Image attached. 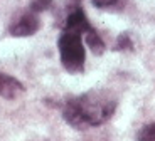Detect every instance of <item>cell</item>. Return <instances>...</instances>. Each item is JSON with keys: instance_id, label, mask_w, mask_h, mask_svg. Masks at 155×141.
I'll return each mask as SVG.
<instances>
[{"instance_id": "1", "label": "cell", "mask_w": 155, "mask_h": 141, "mask_svg": "<svg viewBox=\"0 0 155 141\" xmlns=\"http://www.w3.org/2000/svg\"><path fill=\"white\" fill-rule=\"evenodd\" d=\"M116 109V99L108 91L93 89L74 96L62 106V118L76 130H88L105 124Z\"/></svg>"}, {"instance_id": "2", "label": "cell", "mask_w": 155, "mask_h": 141, "mask_svg": "<svg viewBox=\"0 0 155 141\" xmlns=\"http://www.w3.org/2000/svg\"><path fill=\"white\" fill-rule=\"evenodd\" d=\"M61 62L68 72L79 74L84 71V59L86 50L83 44V37L79 34H71V32H62L58 42Z\"/></svg>"}, {"instance_id": "3", "label": "cell", "mask_w": 155, "mask_h": 141, "mask_svg": "<svg viewBox=\"0 0 155 141\" xmlns=\"http://www.w3.org/2000/svg\"><path fill=\"white\" fill-rule=\"evenodd\" d=\"M39 29H41V20H39L37 14L29 10L20 14L8 25V34L12 37H29V35H34Z\"/></svg>"}, {"instance_id": "4", "label": "cell", "mask_w": 155, "mask_h": 141, "mask_svg": "<svg viewBox=\"0 0 155 141\" xmlns=\"http://www.w3.org/2000/svg\"><path fill=\"white\" fill-rule=\"evenodd\" d=\"M93 27L89 25L88 19H86L84 12L79 8V5L73 8L69 15H68L66 22H64V32H71V34H79L81 37H84L86 32H89Z\"/></svg>"}, {"instance_id": "5", "label": "cell", "mask_w": 155, "mask_h": 141, "mask_svg": "<svg viewBox=\"0 0 155 141\" xmlns=\"http://www.w3.org/2000/svg\"><path fill=\"white\" fill-rule=\"evenodd\" d=\"M25 88L19 79H15L10 74L0 72V96L5 99H15L20 94H24Z\"/></svg>"}, {"instance_id": "6", "label": "cell", "mask_w": 155, "mask_h": 141, "mask_svg": "<svg viewBox=\"0 0 155 141\" xmlns=\"http://www.w3.org/2000/svg\"><path fill=\"white\" fill-rule=\"evenodd\" d=\"M84 44H86V47H89L91 52L96 54V56L105 52V42H103V39L100 37V34H98L94 29H91L89 32L84 34Z\"/></svg>"}, {"instance_id": "7", "label": "cell", "mask_w": 155, "mask_h": 141, "mask_svg": "<svg viewBox=\"0 0 155 141\" xmlns=\"http://www.w3.org/2000/svg\"><path fill=\"white\" fill-rule=\"evenodd\" d=\"M137 141H155V123L143 126L138 133Z\"/></svg>"}, {"instance_id": "8", "label": "cell", "mask_w": 155, "mask_h": 141, "mask_svg": "<svg viewBox=\"0 0 155 141\" xmlns=\"http://www.w3.org/2000/svg\"><path fill=\"white\" fill-rule=\"evenodd\" d=\"M51 4H52V0H32V4H31V10L37 14V12L47 10V8L51 7Z\"/></svg>"}, {"instance_id": "9", "label": "cell", "mask_w": 155, "mask_h": 141, "mask_svg": "<svg viewBox=\"0 0 155 141\" xmlns=\"http://www.w3.org/2000/svg\"><path fill=\"white\" fill-rule=\"evenodd\" d=\"M91 2L98 8H113L121 4V0H91Z\"/></svg>"}, {"instance_id": "10", "label": "cell", "mask_w": 155, "mask_h": 141, "mask_svg": "<svg viewBox=\"0 0 155 141\" xmlns=\"http://www.w3.org/2000/svg\"><path fill=\"white\" fill-rule=\"evenodd\" d=\"M133 44L132 40H130V35L128 34H121L120 37H118V42H116V49H130Z\"/></svg>"}]
</instances>
